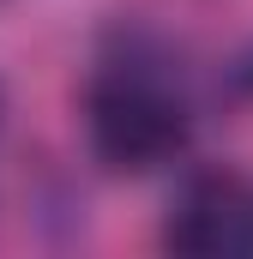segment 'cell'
I'll list each match as a JSON object with an SVG mask.
<instances>
[{
  "instance_id": "6da1fadb",
  "label": "cell",
  "mask_w": 253,
  "mask_h": 259,
  "mask_svg": "<svg viewBox=\"0 0 253 259\" xmlns=\"http://www.w3.org/2000/svg\"><path fill=\"white\" fill-rule=\"evenodd\" d=\"M85 139L97 151L103 169L115 175H151L163 163H175L193 139V115L181 91L151 72L139 55L109 61L91 91H85Z\"/></svg>"
},
{
  "instance_id": "7a4b0ae2",
  "label": "cell",
  "mask_w": 253,
  "mask_h": 259,
  "mask_svg": "<svg viewBox=\"0 0 253 259\" xmlns=\"http://www.w3.org/2000/svg\"><path fill=\"white\" fill-rule=\"evenodd\" d=\"M163 241L193 259H253V181L241 169L193 175L163 223Z\"/></svg>"
}]
</instances>
